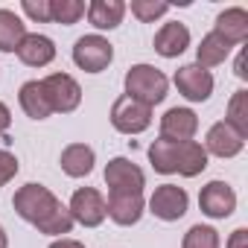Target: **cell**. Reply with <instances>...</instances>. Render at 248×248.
<instances>
[{"instance_id":"cell-32","label":"cell","mask_w":248,"mask_h":248,"mask_svg":"<svg viewBox=\"0 0 248 248\" xmlns=\"http://www.w3.org/2000/svg\"><path fill=\"white\" fill-rule=\"evenodd\" d=\"M233 73H236L239 79H248V70H245V50L239 53V59H236V64H233Z\"/></svg>"},{"instance_id":"cell-17","label":"cell","mask_w":248,"mask_h":248,"mask_svg":"<svg viewBox=\"0 0 248 248\" xmlns=\"http://www.w3.org/2000/svg\"><path fill=\"white\" fill-rule=\"evenodd\" d=\"M213 32L222 35L231 47L233 44H242L248 38V12L242 6H231V9L219 12V18L213 24Z\"/></svg>"},{"instance_id":"cell-13","label":"cell","mask_w":248,"mask_h":248,"mask_svg":"<svg viewBox=\"0 0 248 248\" xmlns=\"http://www.w3.org/2000/svg\"><path fill=\"white\" fill-rule=\"evenodd\" d=\"M143 193H108V202H105V216L123 228L129 225H138L140 216H143Z\"/></svg>"},{"instance_id":"cell-19","label":"cell","mask_w":248,"mask_h":248,"mask_svg":"<svg viewBox=\"0 0 248 248\" xmlns=\"http://www.w3.org/2000/svg\"><path fill=\"white\" fill-rule=\"evenodd\" d=\"M88 21L96 30H117L126 15V3L123 0H91L88 3Z\"/></svg>"},{"instance_id":"cell-16","label":"cell","mask_w":248,"mask_h":248,"mask_svg":"<svg viewBox=\"0 0 248 248\" xmlns=\"http://www.w3.org/2000/svg\"><path fill=\"white\" fill-rule=\"evenodd\" d=\"M190 47V30L181 21H170L155 32V53L164 59H178Z\"/></svg>"},{"instance_id":"cell-30","label":"cell","mask_w":248,"mask_h":248,"mask_svg":"<svg viewBox=\"0 0 248 248\" xmlns=\"http://www.w3.org/2000/svg\"><path fill=\"white\" fill-rule=\"evenodd\" d=\"M50 248H85V242L79 239H70V236H62V239H53Z\"/></svg>"},{"instance_id":"cell-7","label":"cell","mask_w":248,"mask_h":248,"mask_svg":"<svg viewBox=\"0 0 248 248\" xmlns=\"http://www.w3.org/2000/svg\"><path fill=\"white\" fill-rule=\"evenodd\" d=\"M105 184H108V193H143L146 175L129 158H111L105 167Z\"/></svg>"},{"instance_id":"cell-5","label":"cell","mask_w":248,"mask_h":248,"mask_svg":"<svg viewBox=\"0 0 248 248\" xmlns=\"http://www.w3.org/2000/svg\"><path fill=\"white\" fill-rule=\"evenodd\" d=\"M41 88L47 93V102L53 114H70L82 102V88L70 73H50L41 79Z\"/></svg>"},{"instance_id":"cell-8","label":"cell","mask_w":248,"mask_h":248,"mask_svg":"<svg viewBox=\"0 0 248 248\" xmlns=\"http://www.w3.org/2000/svg\"><path fill=\"white\" fill-rule=\"evenodd\" d=\"M67 210H70L73 222H79L85 228H99L105 222V196L93 187H79L70 196Z\"/></svg>"},{"instance_id":"cell-18","label":"cell","mask_w":248,"mask_h":248,"mask_svg":"<svg viewBox=\"0 0 248 248\" xmlns=\"http://www.w3.org/2000/svg\"><path fill=\"white\" fill-rule=\"evenodd\" d=\"M59 164H62V172H64V175H70V178H85V175L93 172L96 155H93V149H91L88 143H70V146L62 149Z\"/></svg>"},{"instance_id":"cell-27","label":"cell","mask_w":248,"mask_h":248,"mask_svg":"<svg viewBox=\"0 0 248 248\" xmlns=\"http://www.w3.org/2000/svg\"><path fill=\"white\" fill-rule=\"evenodd\" d=\"M21 9H24V15L30 21H38V24L50 21V0H24Z\"/></svg>"},{"instance_id":"cell-29","label":"cell","mask_w":248,"mask_h":248,"mask_svg":"<svg viewBox=\"0 0 248 248\" xmlns=\"http://www.w3.org/2000/svg\"><path fill=\"white\" fill-rule=\"evenodd\" d=\"M225 248H248V228H236Z\"/></svg>"},{"instance_id":"cell-23","label":"cell","mask_w":248,"mask_h":248,"mask_svg":"<svg viewBox=\"0 0 248 248\" xmlns=\"http://www.w3.org/2000/svg\"><path fill=\"white\" fill-rule=\"evenodd\" d=\"M225 123H231V126H233L242 138H248V91H245V88H239V91L231 96Z\"/></svg>"},{"instance_id":"cell-24","label":"cell","mask_w":248,"mask_h":248,"mask_svg":"<svg viewBox=\"0 0 248 248\" xmlns=\"http://www.w3.org/2000/svg\"><path fill=\"white\" fill-rule=\"evenodd\" d=\"M85 3L82 0H50V21L56 24H64V27H73L82 15H85Z\"/></svg>"},{"instance_id":"cell-21","label":"cell","mask_w":248,"mask_h":248,"mask_svg":"<svg viewBox=\"0 0 248 248\" xmlns=\"http://www.w3.org/2000/svg\"><path fill=\"white\" fill-rule=\"evenodd\" d=\"M228 53H231V44H228L222 35L207 32V35L202 38V44L196 47V64H199V67H204V70L219 67V64L228 59Z\"/></svg>"},{"instance_id":"cell-1","label":"cell","mask_w":248,"mask_h":248,"mask_svg":"<svg viewBox=\"0 0 248 248\" xmlns=\"http://www.w3.org/2000/svg\"><path fill=\"white\" fill-rule=\"evenodd\" d=\"M12 207L24 222H30L32 228H38L41 233H50V236L70 233L73 225H76L67 204H62L44 184L18 187L15 196H12Z\"/></svg>"},{"instance_id":"cell-25","label":"cell","mask_w":248,"mask_h":248,"mask_svg":"<svg viewBox=\"0 0 248 248\" xmlns=\"http://www.w3.org/2000/svg\"><path fill=\"white\" fill-rule=\"evenodd\" d=\"M181 248H222V242H219V231L210 228V225H193V228L184 233Z\"/></svg>"},{"instance_id":"cell-15","label":"cell","mask_w":248,"mask_h":248,"mask_svg":"<svg viewBox=\"0 0 248 248\" xmlns=\"http://www.w3.org/2000/svg\"><path fill=\"white\" fill-rule=\"evenodd\" d=\"M15 53L27 67H47L56 59V44H53V38H47L41 32H27Z\"/></svg>"},{"instance_id":"cell-3","label":"cell","mask_w":248,"mask_h":248,"mask_svg":"<svg viewBox=\"0 0 248 248\" xmlns=\"http://www.w3.org/2000/svg\"><path fill=\"white\" fill-rule=\"evenodd\" d=\"M123 85H126V96H132L146 108H155L158 102H164L170 91V79L152 64H132Z\"/></svg>"},{"instance_id":"cell-11","label":"cell","mask_w":248,"mask_h":248,"mask_svg":"<svg viewBox=\"0 0 248 248\" xmlns=\"http://www.w3.org/2000/svg\"><path fill=\"white\" fill-rule=\"evenodd\" d=\"M199 207L210 219H228L236 210V193L228 181H210L199 193Z\"/></svg>"},{"instance_id":"cell-33","label":"cell","mask_w":248,"mask_h":248,"mask_svg":"<svg viewBox=\"0 0 248 248\" xmlns=\"http://www.w3.org/2000/svg\"><path fill=\"white\" fill-rule=\"evenodd\" d=\"M0 248H9V236H6V231H3V225H0Z\"/></svg>"},{"instance_id":"cell-28","label":"cell","mask_w":248,"mask_h":248,"mask_svg":"<svg viewBox=\"0 0 248 248\" xmlns=\"http://www.w3.org/2000/svg\"><path fill=\"white\" fill-rule=\"evenodd\" d=\"M18 158L9 152V149H0V187L3 184H9L15 175H18Z\"/></svg>"},{"instance_id":"cell-9","label":"cell","mask_w":248,"mask_h":248,"mask_svg":"<svg viewBox=\"0 0 248 248\" xmlns=\"http://www.w3.org/2000/svg\"><path fill=\"white\" fill-rule=\"evenodd\" d=\"M172 82H175L178 93H181L184 99H190V102H207L210 93H213V85H216V82H213V73L204 70V67H199V64H184V67H178L175 76H172Z\"/></svg>"},{"instance_id":"cell-12","label":"cell","mask_w":248,"mask_h":248,"mask_svg":"<svg viewBox=\"0 0 248 248\" xmlns=\"http://www.w3.org/2000/svg\"><path fill=\"white\" fill-rule=\"evenodd\" d=\"M245 146V138L231 126V123L219 120L207 129V138H204V152L207 155H216V158H236Z\"/></svg>"},{"instance_id":"cell-26","label":"cell","mask_w":248,"mask_h":248,"mask_svg":"<svg viewBox=\"0 0 248 248\" xmlns=\"http://www.w3.org/2000/svg\"><path fill=\"white\" fill-rule=\"evenodd\" d=\"M167 12H170V3H164V0H132V15L143 24H152Z\"/></svg>"},{"instance_id":"cell-31","label":"cell","mask_w":248,"mask_h":248,"mask_svg":"<svg viewBox=\"0 0 248 248\" xmlns=\"http://www.w3.org/2000/svg\"><path fill=\"white\" fill-rule=\"evenodd\" d=\"M9 123H12L9 105H6V102H0V135H6V129H9Z\"/></svg>"},{"instance_id":"cell-6","label":"cell","mask_w":248,"mask_h":248,"mask_svg":"<svg viewBox=\"0 0 248 248\" xmlns=\"http://www.w3.org/2000/svg\"><path fill=\"white\" fill-rule=\"evenodd\" d=\"M114 59V47L102 35H82L73 44V62L85 73H102Z\"/></svg>"},{"instance_id":"cell-4","label":"cell","mask_w":248,"mask_h":248,"mask_svg":"<svg viewBox=\"0 0 248 248\" xmlns=\"http://www.w3.org/2000/svg\"><path fill=\"white\" fill-rule=\"evenodd\" d=\"M111 126L120 135H140L152 126V108L135 102L132 96H117L111 105Z\"/></svg>"},{"instance_id":"cell-22","label":"cell","mask_w":248,"mask_h":248,"mask_svg":"<svg viewBox=\"0 0 248 248\" xmlns=\"http://www.w3.org/2000/svg\"><path fill=\"white\" fill-rule=\"evenodd\" d=\"M27 35V24L12 9H0V53H15Z\"/></svg>"},{"instance_id":"cell-10","label":"cell","mask_w":248,"mask_h":248,"mask_svg":"<svg viewBox=\"0 0 248 248\" xmlns=\"http://www.w3.org/2000/svg\"><path fill=\"white\" fill-rule=\"evenodd\" d=\"M187 204H190V196L178 184H161V187H155V193L149 199V210L164 222H178L187 213Z\"/></svg>"},{"instance_id":"cell-14","label":"cell","mask_w":248,"mask_h":248,"mask_svg":"<svg viewBox=\"0 0 248 248\" xmlns=\"http://www.w3.org/2000/svg\"><path fill=\"white\" fill-rule=\"evenodd\" d=\"M199 132V117L193 108H170L161 117V138L164 140H193Z\"/></svg>"},{"instance_id":"cell-20","label":"cell","mask_w":248,"mask_h":248,"mask_svg":"<svg viewBox=\"0 0 248 248\" xmlns=\"http://www.w3.org/2000/svg\"><path fill=\"white\" fill-rule=\"evenodd\" d=\"M18 99H21L24 114L32 117V120H47V117L53 114V108H50V102H47V93H44V88H41V79L24 82L21 91H18Z\"/></svg>"},{"instance_id":"cell-2","label":"cell","mask_w":248,"mask_h":248,"mask_svg":"<svg viewBox=\"0 0 248 248\" xmlns=\"http://www.w3.org/2000/svg\"><path fill=\"white\" fill-rule=\"evenodd\" d=\"M149 164L155 172L161 175H184V178H196L207 170V152L202 143L196 140H152L149 146Z\"/></svg>"}]
</instances>
